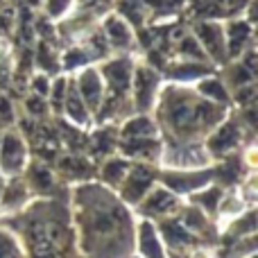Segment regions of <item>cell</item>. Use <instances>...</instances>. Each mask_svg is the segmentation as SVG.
<instances>
[{"label": "cell", "mask_w": 258, "mask_h": 258, "mask_svg": "<svg viewBox=\"0 0 258 258\" xmlns=\"http://www.w3.org/2000/svg\"><path fill=\"white\" fill-rule=\"evenodd\" d=\"M192 34L197 36L202 50H204V52L209 54L211 59H215V61H222V59H227L224 23H218V21H211V18H206V21L197 23Z\"/></svg>", "instance_id": "cell-1"}, {"label": "cell", "mask_w": 258, "mask_h": 258, "mask_svg": "<svg viewBox=\"0 0 258 258\" xmlns=\"http://www.w3.org/2000/svg\"><path fill=\"white\" fill-rule=\"evenodd\" d=\"M75 0H45V14L50 18H63L73 9Z\"/></svg>", "instance_id": "cell-8"}, {"label": "cell", "mask_w": 258, "mask_h": 258, "mask_svg": "<svg viewBox=\"0 0 258 258\" xmlns=\"http://www.w3.org/2000/svg\"><path fill=\"white\" fill-rule=\"evenodd\" d=\"M0 258H21L18 245L14 242V238L7 231L0 229Z\"/></svg>", "instance_id": "cell-9"}, {"label": "cell", "mask_w": 258, "mask_h": 258, "mask_svg": "<svg viewBox=\"0 0 258 258\" xmlns=\"http://www.w3.org/2000/svg\"><path fill=\"white\" fill-rule=\"evenodd\" d=\"M25 163V145L14 132L5 134L0 141V168L5 174H16Z\"/></svg>", "instance_id": "cell-5"}, {"label": "cell", "mask_w": 258, "mask_h": 258, "mask_svg": "<svg viewBox=\"0 0 258 258\" xmlns=\"http://www.w3.org/2000/svg\"><path fill=\"white\" fill-rule=\"evenodd\" d=\"M197 91H200L206 100H211V102H229L227 86L220 80H213V77H211V80H202L200 84H197Z\"/></svg>", "instance_id": "cell-7"}, {"label": "cell", "mask_w": 258, "mask_h": 258, "mask_svg": "<svg viewBox=\"0 0 258 258\" xmlns=\"http://www.w3.org/2000/svg\"><path fill=\"white\" fill-rule=\"evenodd\" d=\"M195 258H209V256H206V254H197Z\"/></svg>", "instance_id": "cell-11"}, {"label": "cell", "mask_w": 258, "mask_h": 258, "mask_svg": "<svg viewBox=\"0 0 258 258\" xmlns=\"http://www.w3.org/2000/svg\"><path fill=\"white\" fill-rule=\"evenodd\" d=\"M102 34L107 36L113 50H127L134 43V30L129 21L120 14H107L102 21Z\"/></svg>", "instance_id": "cell-4"}, {"label": "cell", "mask_w": 258, "mask_h": 258, "mask_svg": "<svg viewBox=\"0 0 258 258\" xmlns=\"http://www.w3.org/2000/svg\"><path fill=\"white\" fill-rule=\"evenodd\" d=\"M77 93L82 95L84 104L89 107V111H98L100 104L104 100V80L100 68H84L77 75Z\"/></svg>", "instance_id": "cell-3"}, {"label": "cell", "mask_w": 258, "mask_h": 258, "mask_svg": "<svg viewBox=\"0 0 258 258\" xmlns=\"http://www.w3.org/2000/svg\"><path fill=\"white\" fill-rule=\"evenodd\" d=\"M254 36V27L249 21L238 18V21L224 23V41H227V54H238L242 48H247L249 39Z\"/></svg>", "instance_id": "cell-6"}, {"label": "cell", "mask_w": 258, "mask_h": 258, "mask_svg": "<svg viewBox=\"0 0 258 258\" xmlns=\"http://www.w3.org/2000/svg\"><path fill=\"white\" fill-rule=\"evenodd\" d=\"M0 195H3V183H0Z\"/></svg>", "instance_id": "cell-12"}, {"label": "cell", "mask_w": 258, "mask_h": 258, "mask_svg": "<svg viewBox=\"0 0 258 258\" xmlns=\"http://www.w3.org/2000/svg\"><path fill=\"white\" fill-rule=\"evenodd\" d=\"M242 159H245V163L249 165V168L258 170V145H249L245 150V154H242Z\"/></svg>", "instance_id": "cell-10"}, {"label": "cell", "mask_w": 258, "mask_h": 258, "mask_svg": "<svg viewBox=\"0 0 258 258\" xmlns=\"http://www.w3.org/2000/svg\"><path fill=\"white\" fill-rule=\"evenodd\" d=\"M132 86H134V104L141 111H147L154 107L156 98H159V75L152 68H134L132 75Z\"/></svg>", "instance_id": "cell-2"}]
</instances>
